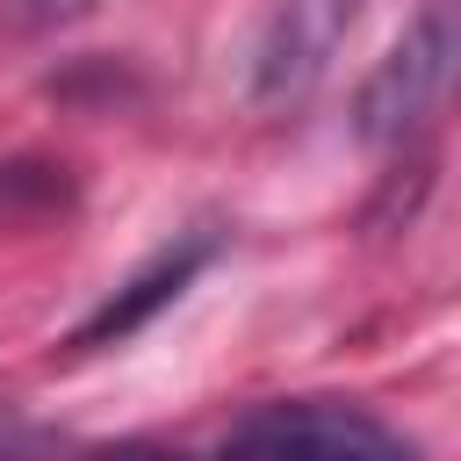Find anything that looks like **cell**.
Returning a JSON list of instances; mask_svg holds the SVG:
<instances>
[{
  "label": "cell",
  "instance_id": "obj_1",
  "mask_svg": "<svg viewBox=\"0 0 461 461\" xmlns=\"http://www.w3.org/2000/svg\"><path fill=\"white\" fill-rule=\"evenodd\" d=\"M461 94V0H425L403 36L375 58V72L353 94V137L389 151L411 144L447 101Z\"/></svg>",
  "mask_w": 461,
  "mask_h": 461
},
{
  "label": "cell",
  "instance_id": "obj_2",
  "mask_svg": "<svg viewBox=\"0 0 461 461\" xmlns=\"http://www.w3.org/2000/svg\"><path fill=\"white\" fill-rule=\"evenodd\" d=\"M223 461H418V447L346 396H274L223 432Z\"/></svg>",
  "mask_w": 461,
  "mask_h": 461
},
{
  "label": "cell",
  "instance_id": "obj_5",
  "mask_svg": "<svg viewBox=\"0 0 461 461\" xmlns=\"http://www.w3.org/2000/svg\"><path fill=\"white\" fill-rule=\"evenodd\" d=\"M101 0H7V22L14 29H65V22H79V14H94Z\"/></svg>",
  "mask_w": 461,
  "mask_h": 461
},
{
  "label": "cell",
  "instance_id": "obj_4",
  "mask_svg": "<svg viewBox=\"0 0 461 461\" xmlns=\"http://www.w3.org/2000/svg\"><path fill=\"white\" fill-rule=\"evenodd\" d=\"M209 252H216V238H209V230H187L180 245L151 252V259H144V267H137V274H130V281H122V288H115V295H108V303L79 324V339H72V346H108V339H130L151 310H166V303H173V295L202 274V259H209Z\"/></svg>",
  "mask_w": 461,
  "mask_h": 461
},
{
  "label": "cell",
  "instance_id": "obj_6",
  "mask_svg": "<svg viewBox=\"0 0 461 461\" xmlns=\"http://www.w3.org/2000/svg\"><path fill=\"white\" fill-rule=\"evenodd\" d=\"M101 461H173V454H151V447H122V454H101Z\"/></svg>",
  "mask_w": 461,
  "mask_h": 461
},
{
  "label": "cell",
  "instance_id": "obj_3",
  "mask_svg": "<svg viewBox=\"0 0 461 461\" xmlns=\"http://www.w3.org/2000/svg\"><path fill=\"white\" fill-rule=\"evenodd\" d=\"M353 22H360V0H274V14L252 36V58H245V94L259 108L310 101L324 86L331 58L346 50Z\"/></svg>",
  "mask_w": 461,
  "mask_h": 461
}]
</instances>
